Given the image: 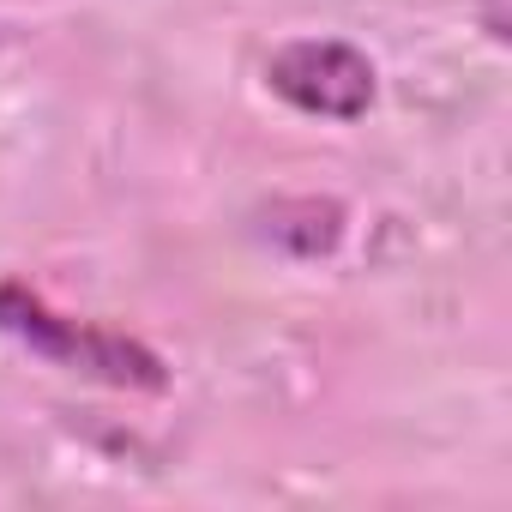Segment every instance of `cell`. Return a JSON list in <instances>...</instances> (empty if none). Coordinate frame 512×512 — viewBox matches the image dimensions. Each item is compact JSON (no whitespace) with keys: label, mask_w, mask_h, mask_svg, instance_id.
<instances>
[{"label":"cell","mask_w":512,"mask_h":512,"mask_svg":"<svg viewBox=\"0 0 512 512\" xmlns=\"http://www.w3.org/2000/svg\"><path fill=\"white\" fill-rule=\"evenodd\" d=\"M272 91L284 103H296L302 115H332V121H356L374 103V67L350 49V43H290L272 55L266 67Z\"/></svg>","instance_id":"6da1fadb"}]
</instances>
